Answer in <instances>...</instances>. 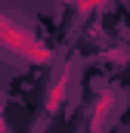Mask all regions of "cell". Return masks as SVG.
I'll use <instances>...</instances> for the list:
<instances>
[{"instance_id":"5b68a950","label":"cell","mask_w":130,"mask_h":133,"mask_svg":"<svg viewBox=\"0 0 130 133\" xmlns=\"http://www.w3.org/2000/svg\"><path fill=\"white\" fill-rule=\"evenodd\" d=\"M9 130V124H6V115H3V105H0V133Z\"/></svg>"},{"instance_id":"277c9868","label":"cell","mask_w":130,"mask_h":133,"mask_svg":"<svg viewBox=\"0 0 130 133\" xmlns=\"http://www.w3.org/2000/svg\"><path fill=\"white\" fill-rule=\"evenodd\" d=\"M108 0H74V6H77V12L81 16H90V12H96V9H102Z\"/></svg>"},{"instance_id":"7a4b0ae2","label":"cell","mask_w":130,"mask_h":133,"mask_svg":"<svg viewBox=\"0 0 130 133\" xmlns=\"http://www.w3.org/2000/svg\"><path fill=\"white\" fill-rule=\"evenodd\" d=\"M115 105H118V93L115 90H102L93 102V108H90V127L93 130H102L105 124H108V118L115 115Z\"/></svg>"},{"instance_id":"3957f363","label":"cell","mask_w":130,"mask_h":133,"mask_svg":"<svg viewBox=\"0 0 130 133\" xmlns=\"http://www.w3.org/2000/svg\"><path fill=\"white\" fill-rule=\"evenodd\" d=\"M68 81H71V65H65L56 74V81L50 84V90H47V111H59V105L68 96Z\"/></svg>"},{"instance_id":"6da1fadb","label":"cell","mask_w":130,"mask_h":133,"mask_svg":"<svg viewBox=\"0 0 130 133\" xmlns=\"http://www.w3.org/2000/svg\"><path fill=\"white\" fill-rule=\"evenodd\" d=\"M0 50H3L6 56H12V59L28 62V65H50V62H53V50H50L28 25L16 22V19L6 16L3 9H0Z\"/></svg>"}]
</instances>
